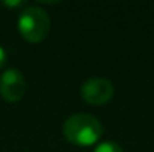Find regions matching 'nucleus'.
Wrapping results in <instances>:
<instances>
[{
	"instance_id": "1",
	"label": "nucleus",
	"mask_w": 154,
	"mask_h": 152,
	"mask_svg": "<svg viewBox=\"0 0 154 152\" xmlns=\"http://www.w3.org/2000/svg\"><path fill=\"white\" fill-rule=\"evenodd\" d=\"M64 137L78 146H91L103 134V127L99 119L90 113L70 115L63 124Z\"/></svg>"
},
{
	"instance_id": "2",
	"label": "nucleus",
	"mask_w": 154,
	"mask_h": 152,
	"mask_svg": "<svg viewBox=\"0 0 154 152\" xmlns=\"http://www.w3.org/2000/svg\"><path fill=\"white\" fill-rule=\"evenodd\" d=\"M50 27V15L41 6H29L18 16V31L27 42H42L48 36Z\"/></svg>"
},
{
	"instance_id": "3",
	"label": "nucleus",
	"mask_w": 154,
	"mask_h": 152,
	"mask_svg": "<svg viewBox=\"0 0 154 152\" xmlns=\"http://www.w3.org/2000/svg\"><path fill=\"white\" fill-rule=\"evenodd\" d=\"M114 85L106 78H90L81 85V97L87 103L100 106L112 99Z\"/></svg>"
},
{
	"instance_id": "4",
	"label": "nucleus",
	"mask_w": 154,
	"mask_h": 152,
	"mask_svg": "<svg viewBox=\"0 0 154 152\" xmlns=\"http://www.w3.org/2000/svg\"><path fill=\"white\" fill-rule=\"evenodd\" d=\"M26 93V79L18 69H8L0 76V96L9 103L23 99Z\"/></svg>"
},
{
	"instance_id": "5",
	"label": "nucleus",
	"mask_w": 154,
	"mask_h": 152,
	"mask_svg": "<svg viewBox=\"0 0 154 152\" xmlns=\"http://www.w3.org/2000/svg\"><path fill=\"white\" fill-rule=\"evenodd\" d=\"M94 152H123V149L118 143H115L112 140H105L96 146Z\"/></svg>"
},
{
	"instance_id": "6",
	"label": "nucleus",
	"mask_w": 154,
	"mask_h": 152,
	"mask_svg": "<svg viewBox=\"0 0 154 152\" xmlns=\"http://www.w3.org/2000/svg\"><path fill=\"white\" fill-rule=\"evenodd\" d=\"M5 63H6V51L0 46V69L5 66Z\"/></svg>"
},
{
	"instance_id": "7",
	"label": "nucleus",
	"mask_w": 154,
	"mask_h": 152,
	"mask_svg": "<svg viewBox=\"0 0 154 152\" xmlns=\"http://www.w3.org/2000/svg\"><path fill=\"white\" fill-rule=\"evenodd\" d=\"M3 4L5 6H9V7H15V6H23L24 1H5Z\"/></svg>"
}]
</instances>
